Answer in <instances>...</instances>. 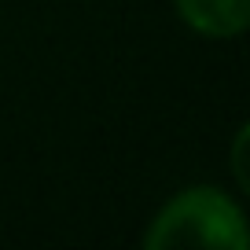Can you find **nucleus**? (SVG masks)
Instances as JSON below:
<instances>
[{"label": "nucleus", "mask_w": 250, "mask_h": 250, "mask_svg": "<svg viewBox=\"0 0 250 250\" xmlns=\"http://www.w3.org/2000/svg\"><path fill=\"white\" fill-rule=\"evenodd\" d=\"M247 133H250V129H247V125H243V129H239V136H235V180H239V188H250V177H247V162H243V140H247Z\"/></svg>", "instance_id": "obj_3"}, {"label": "nucleus", "mask_w": 250, "mask_h": 250, "mask_svg": "<svg viewBox=\"0 0 250 250\" xmlns=\"http://www.w3.org/2000/svg\"><path fill=\"white\" fill-rule=\"evenodd\" d=\"M191 30L206 37H235L250 22V0H173Z\"/></svg>", "instance_id": "obj_2"}, {"label": "nucleus", "mask_w": 250, "mask_h": 250, "mask_svg": "<svg viewBox=\"0 0 250 250\" xmlns=\"http://www.w3.org/2000/svg\"><path fill=\"white\" fill-rule=\"evenodd\" d=\"M247 217L217 188H188L158 210L151 221L144 247L147 250H177V247H221L247 250Z\"/></svg>", "instance_id": "obj_1"}]
</instances>
